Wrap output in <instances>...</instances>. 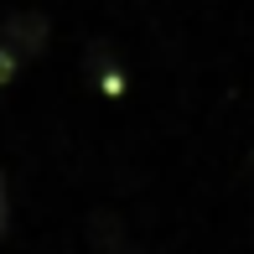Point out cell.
<instances>
[{
  "mask_svg": "<svg viewBox=\"0 0 254 254\" xmlns=\"http://www.w3.org/2000/svg\"><path fill=\"white\" fill-rule=\"evenodd\" d=\"M47 47V16L42 10H16V16L0 21V83H10V78L21 73V67H31Z\"/></svg>",
  "mask_w": 254,
  "mask_h": 254,
  "instance_id": "cell-1",
  "label": "cell"
},
{
  "mask_svg": "<svg viewBox=\"0 0 254 254\" xmlns=\"http://www.w3.org/2000/svg\"><path fill=\"white\" fill-rule=\"evenodd\" d=\"M10 234V192H5V177H0V239Z\"/></svg>",
  "mask_w": 254,
  "mask_h": 254,
  "instance_id": "cell-2",
  "label": "cell"
}]
</instances>
